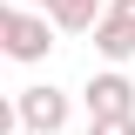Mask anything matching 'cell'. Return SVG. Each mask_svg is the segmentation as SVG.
<instances>
[{
	"label": "cell",
	"mask_w": 135,
	"mask_h": 135,
	"mask_svg": "<svg viewBox=\"0 0 135 135\" xmlns=\"http://www.w3.org/2000/svg\"><path fill=\"white\" fill-rule=\"evenodd\" d=\"M14 115H20V128L27 135H61L68 128V95L61 88H20V101H14Z\"/></svg>",
	"instance_id": "obj_1"
},
{
	"label": "cell",
	"mask_w": 135,
	"mask_h": 135,
	"mask_svg": "<svg viewBox=\"0 0 135 135\" xmlns=\"http://www.w3.org/2000/svg\"><path fill=\"white\" fill-rule=\"evenodd\" d=\"M81 101H88V122H108V115H135V81L122 74V68H101L95 81L81 88Z\"/></svg>",
	"instance_id": "obj_2"
},
{
	"label": "cell",
	"mask_w": 135,
	"mask_h": 135,
	"mask_svg": "<svg viewBox=\"0 0 135 135\" xmlns=\"http://www.w3.org/2000/svg\"><path fill=\"white\" fill-rule=\"evenodd\" d=\"M0 54H14V61H47L54 54V20L47 14H14L7 20V41H0Z\"/></svg>",
	"instance_id": "obj_3"
},
{
	"label": "cell",
	"mask_w": 135,
	"mask_h": 135,
	"mask_svg": "<svg viewBox=\"0 0 135 135\" xmlns=\"http://www.w3.org/2000/svg\"><path fill=\"white\" fill-rule=\"evenodd\" d=\"M88 34H95V54H101V61H115V68L135 54V27H128V20H115V14H101Z\"/></svg>",
	"instance_id": "obj_4"
},
{
	"label": "cell",
	"mask_w": 135,
	"mask_h": 135,
	"mask_svg": "<svg viewBox=\"0 0 135 135\" xmlns=\"http://www.w3.org/2000/svg\"><path fill=\"white\" fill-rule=\"evenodd\" d=\"M101 14H108V7H101V0H54V27H61V34H88V27H95V20Z\"/></svg>",
	"instance_id": "obj_5"
},
{
	"label": "cell",
	"mask_w": 135,
	"mask_h": 135,
	"mask_svg": "<svg viewBox=\"0 0 135 135\" xmlns=\"http://www.w3.org/2000/svg\"><path fill=\"white\" fill-rule=\"evenodd\" d=\"M88 135H135V115H108V122H88Z\"/></svg>",
	"instance_id": "obj_6"
},
{
	"label": "cell",
	"mask_w": 135,
	"mask_h": 135,
	"mask_svg": "<svg viewBox=\"0 0 135 135\" xmlns=\"http://www.w3.org/2000/svg\"><path fill=\"white\" fill-rule=\"evenodd\" d=\"M14 128H20V115H14V101L0 95V135H14Z\"/></svg>",
	"instance_id": "obj_7"
},
{
	"label": "cell",
	"mask_w": 135,
	"mask_h": 135,
	"mask_svg": "<svg viewBox=\"0 0 135 135\" xmlns=\"http://www.w3.org/2000/svg\"><path fill=\"white\" fill-rule=\"evenodd\" d=\"M108 14H115V20H128V27H135V0H115Z\"/></svg>",
	"instance_id": "obj_8"
},
{
	"label": "cell",
	"mask_w": 135,
	"mask_h": 135,
	"mask_svg": "<svg viewBox=\"0 0 135 135\" xmlns=\"http://www.w3.org/2000/svg\"><path fill=\"white\" fill-rule=\"evenodd\" d=\"M7 20H14V7H7V0H0V41H7Z\"/></svg>",
	"instance_id": "obj_9"
},
{
	"label": "cell",
	"mask_w": 135,
	"mask_h": 135,
	"mask_svg": "<svg viewBox=\"0 0 135 135\" xmlns=\"http://www.w3.org/2000/svg\"><path fill=\"white\" fill-rule=\"evenodd\" d=\"M34 7H41V14H54V0H34Z\"/></svg>",
	"instance_id": "obj_10"
}]
</instances>
